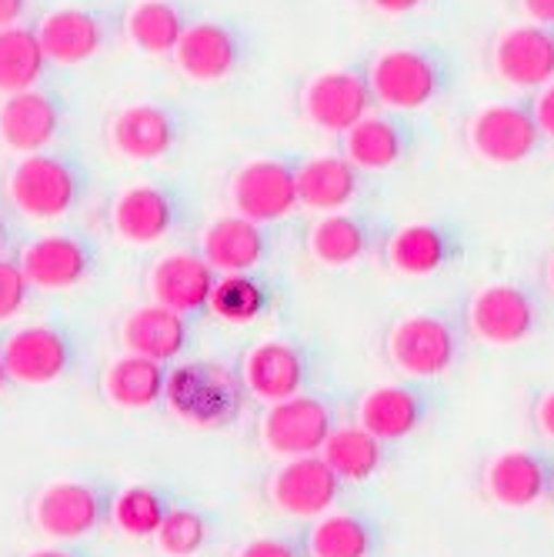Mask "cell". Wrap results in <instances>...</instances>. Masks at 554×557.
Returning <instances> with one entry per match:
<instances>
[{
	"label": "cell",
	"instance_id": "cell-5",
	"mask_svg": "<svg viewBox=\"0 0 554 557\" xmlns=\"http://www.w3.org/2000/svg\"><path fill=\"white\" fill-rule=\"evenodd\" d=\"M118 487V481L94 474L54 481L30 497L27 518L47 541H90L94 534L111 528Z\"/></svg>",
	"mask_w": 554,
	"mask_h": 557
},
{
	"label": "cell",
	"instance_id": "cell-4",
	"mask_svg": "<svg viewBox=\"0 0 554 557\" xmlns=\"http://www.w3.org/2000/svg\"><path fill=\"white\" fill-rule=\"evenodd\" d=\"M374 108L391 114H415L447 90L451 67L441 50L421 44H394L381 47L361 67Z\"/></svg>",
	"mask_w": 554,
	"mask_h": 557
},
{
	"label": "cell",
	"instance_id": "cell-33",
	"mask_svg": "<svg viewBox=\"0 0 554 557\" xmlns=\"http://www.w3.org/2000/svg\"><path fill=\"white\" fill-rule=\"evenodd\" d=\"M305 534L311 557H374L381 544L378 524L368 515L347 508H331L328 515L315 518Z\"/></svg>",
	"mask_w": 554,
	"mask_h": 557
},
{
	"label": "cell",
	"instance_id": "cell-6",
	"mask_svg": "<svg viewBox=\"0 0 554 557\" xmlns=\"http://www.w3.org/2000/svg\"><path fill=\"white\" fill-rule=\"evenodd\" d=\"M190 221V200L171 181H137L114 194L108 227L124 244H161L184 231Z\"/></svg>",
	"mask_w": 554,
	"mask_h": 557
},
{
	"label": "cell",
	"instance_id": "cell-46",
	"mask_svg": "<svg viewBox=\"0 0 554 557\" xmlns=\"http://www.w3.org/2000/svg\"><path fill=\"white\" fill-rule=\"evenodd\" d=\"M534 418H538V428L554 441V391H547L541 400H538V408H534Z\"/></svg>",
	"mask_w": 554,
	"mask_h": 557
},
{
	"label": "cell",
	"instance_id": "cell-8",
	"mask_svg": "<svg viewBox=\"0 0 554 557\" xmlns=\"http://www.w3.org/2000/svg\"><path fill=\"white\" fill-rule=\"evenodd\" d=\"M250 400L274 404L311 391L318 377L315 347L300 337H264L255 341L234 361Z\"/></svg>",
	"mask_w": 554,
	"mask_h": 557
},
{
	"label": "cell",
	"instance_id": "cell-14",
	"mask_svg": "<svg viewBox=\"0 0 554 557\" xmlns=\"http://www.w3.org/2000/svg\"><path fill=\"white\" fill-rule=\"evenodd\" d=\"M297 111L321 134L341 137L361 117L374 111V97L368 90L361 67H324L305 77L297 90Z\"/></svg>",
	"mask_w": 554,
	"mask_h": 557
},
{
	"label": "cell",
	"instance_id": "cell-3",
	"mask_svg": "<svg viewBox=\"0 0 554 557\" xmlns=\"http://www.w3.org/2000/svg\"><path fill=\"white\" fill-rule=\"evenodd\" d=\"M87 331L64 318L30 321L0 334V354H4L11 381L27 387H47L74 377L87 361Z\"/></svg>",
	"mask_w": 554,
	"mask_h": 557
},
{
	"label": "cell",
	"instance_id": "cell-27",
	"mask_svg": "<svg viewBox=\"0 0 554 557\" xmlns=\"http://www.w3.org/2000/svg\"><path fill=\"white\" fill-rule=\"evenodd\" d=\"M381 250L391 271L405 277H431L451 264L458 240L438 221H411V224L394 227L384 237Z\"/></svg>",
	"mask_w": 554,
	"mask_h": 557
},
{
	"label": "cell",
	"instance_id": "cell-47",
	"mask_svg": "<svg viewBox=\"0 0 554 557\" xmlns=\"http://www.w3.org/2000/svg\"><path fill=\"white\" fill-rule=\"evenodd\" d=\"M14 381H11V374H8V364H4V354H0V394H4L8 387H11Z\"/></svg>",
	"mask_w": 554,
	"mask_h": 557
},
{
	"label": "cell",
	"instance_id": "cell-21",
	"mask_svg": "<svg viewBox=\"0 0 554 557\" xmlns=\"http://www.w3.org/2000/svg\"><path fill=\"white\" fill-rule=\"evenodd\" d=\"M118 341L127 354H140V358L161 364H177L187 358V350L197 341V321L164 308V304L147 300L121 318Z\"/></svg>",
	"mask_w": 554,
	"mask_h": 557
},
{
	"label": "cell",
	"instance_id": "cell-22",
	"mask_svg": "<svg viewBox=\"0 0 554 557\" xmlns=\"http://www.w3.org/2000/svg\"><path fill=\"white\" fill-rule=\"evenodd\" d=\"M488 64L497 81L518 90H538L554 81V30L512 24L491 40Z\"/></svg>",
	"mask_w": 554,
	"mask_h": 557
},
{
	"label": "cell",
	"instance_id": "cell-1",
	"mask_svg": "<svg viewBox=\"0 0 554 557\" xmlns=\"http://www.w3.org/2000/svg\"><path fill=\"white\" fill-rule=\"evenodd\" d=\"M247 391L234 361L184 358L171 364L164 411L190 431H227L247 411Z\"/></svg>",
	"mask_w": 554,
	"mask_h": 557
},
{
	"label": "cell",
	"instance_id": "cell-45",
	"mask_svg": "<svg viewBox=\"0 0 554 557\" xmlns=\"http://www.w3.org/2000/svg\"><path fill=\"white\" fill-rule=\"evenodd\" d=\"M17 224H14V214L8 205H0V258L4 255H14L17 250Z\"/></svg>",
	"mask_w": 554,
	"mask_h": 557
},
{
	"label": "cell",
	"instance_id": "cell-11",
	"mask_svg": "<svg viewBox=\"0 0 554 557\" xmlns=\"http://www.w3.org/2000/svg\"><path fill=\"white\" fill-rule=\"evenodd\" d=\"M50 67H81L100 58L121 34V14L104 8H58L34 24Z\"/></svg>",
	"mask_w": 554,
	"mask_h": 557
},
{
	"label": "cell",
	"instance_id": "cell-2",
	"mask_svg": "<svg viewBox=\"0 0 554 557\" xmlns=\"http://www.w3.org/2000/svg\"><path fill=\"white\" fill-rule=\"evenodd\" d=\"M90 190L94 177L87 164L58 147L14 158L4 174L8 208L27 221H64L87 205Z\"/></svg>",
	"mask_w": 554,
	"mask_h": 557
},
{
	"label": "cell",
	"instance_id": "cell-36",
	"mask_svg": "<svg viewBox=\"0 0 554 557\" xmlns=\"http://www.w3.org/2000/svg\"><path fill=\"white\" fill-rule=\"evenodd\" d=\"M47 58L34 24H17L0 30V97L37 87L47 81Z\"/></svg>",
	"mask_w": 554,
	"mask_h": 557
},
{
	"label": "cell",
	"instance_id": "cell-34",
	"mask_svg": "<svg viewBox=\"0 0 554 557\" xmlns=\"http://www.w3.org/2000/svg\"><path fill=\"white\" fill-rule=\"evenodd\" d=\"M184 497L171 484H121L114 508H111V528L127 537H155V531L164 524V518L177 508Z\"/></svg>",
	"mask_w": 554,
	"mask_h": 557
},
{
	"label": "cell",
	"instance_id": "cell-35",
	"mask_svg": "<svg viewBox=\"0 0 554 557\" xmlns=\"http://www.w3.org/2000/svg\"><path fill=\"white\" fill-rule=\"evenodd\" d=\"M321 458L344 484H365L384 468L387 444L358 424H337L321 447Z\"/></svg>",
	"mask_w": 554,
	"mask_h": 557
},
{
	"label": "cell",
	"instance_id": "cell-39",
	"mask_svg": "<svg viewBox=\"0 0 554 557\" xmlns=\"http://www.w3.org/2000/svg\"><path fill=\"white\" fill-rule=\"evenodd\" d=\"M231 557H311L305 531H271L244 541Z\"/></svg>",
	"mask_w": 554,
	"mask_h": 557
},
{
	"label": "cell",
	"instance_id": "cell-30",
	"mask_svg": "<svg viewBox=\"0 0 554 557\" xmlns=\"http://www.w3.org/2000/svg\"><path fill=\"white\" fill-rule=\"evenodd\" d=\"M171 364L140 358V354H121L100 371V394L121 411H150L164 408V384Z\"/></svg>",
	"mask_w": 554,
	"mask_h": 557
},
{
	"label": "cell",
	"instance_id": "cell-31",
	"mask_svg": "<svg viewBox=\"0 0 554 557\" xmlns=\"http://www.w3.org/2000/svg\"><path fill=\"white\" fill-rule=\"evenodd\" d=\"M190 21L181 0H137L121 17V34L147 58H171Z\"/></svg>",
	"mask_w": 554,
	"mask_h": 557
},
{
	"label": "cell",
	"instance_id": "cell-20",
	"mask_svg": "<svg viewBox=\"0 0 554 557\" xmlns=\"http://www.w3.org/2000/svg\"><path fill=\"white\" fill-rule=\"evenodd\" d=\"M214 281H218V274L197 250H168V255H161L147 268L150 300L164 304V308H171L197 324L208 318Z\"/></svg>",
	"mask_w": 554,
	"mask_h": 557
},
{
	"label": "cell",
	"instance_id": "cell-9",
	"mask_svg": "<svg viewBox=\"0 0 554 557\" xmlns=\"http://www.w3.org/2000/svg\"><path fill=\"white\" fill-rule=\"evenodd\" d=\"M334 428H337L334 397L305 391V394L264 404V411L258 418V441L278 461L308 458V454H321Z\"/></svg>",
	"mask_w": 554,
	"mask_h": 557
},
{
	"label": "cell",
	"instance_id": "cell-17",
	"mask_svg": "<svg viewBox=\"0 0 554 557\" xmlns=\"http://www.w3.org/2000/svg\"><path fill=\"white\" fill-rule=\"evenodd\" d=\"M284 247L281 224H258L237 214L214 218L197 234V255L211 264L214 274H241L268 268Z\"/></svg>",
	"mask_w": 554,
	"mask_h": 557
},
{
	"label": "cell",
	"instance_id": "cell-18",
	"mask_svg": "<svg viewBox=\"0 0 554 557\" xmlns=\"http://www.w3.org/2000/svg\"><path fill=\"white\" fill-rule=\"evenodd\" d=\"M465 140L478 161L494 168H512V164H525L534 154L541 134L528 104L497 100V104H488L468 117Z\"/></svg>",
	"mask_w": 554,
	"mask_h": 557
},
{
	"label": "cell",
	"instance_id": "cell-7",
	"mask_svg": "<svg viewBox=\"0 0 554 557\" xmlns=\"http://www.w3.org/2000/svg\"><path fill=\"white\" fill-rule=\"evenodd\" d=\"M14 258L34 290H71L97 277L100 244L90 231L61 227L17 244Z\"/></svg>",
	"mask_w": 554,
	"mask_h": 557
},
{
	"label": "cell",
	"instance_id": "cell-26",
	"mask_svg": "<svg viewBox=\"0 0 554 557\" xmlns=\"http://www.w3.org/2000/svg\"><path fill=\"white\" fill-rule=\"evenodd\" d=\"M365 194V174L341 154L297 161V208L311 214L347 211Z\"/></svg>",
	"mask_w": 554,
	"mask_h": 557
},
{
	"label": "cell",
	"instance_id": "cell-19",
	"mask_svg": "<svg viewBox=\"0 0 554 557\" xmlns=\"http://www.w3.org/2000/svg\"><path fill=\"white\" fill-rule=\"evenodd\" d=\"M387 358L408 377H441L458 361V334L441 314L401 318L387 334Z\"/></svg>",
	"mask_w": 554,
	"mask_h": 557
},
{
	"label": "cell",
	"instance_id": "cell-38",
	"mask_svg": "<svg viewBox=\"0 0 554 557\" xmlns=\"http://www.w3.org/2000/svg\"><path fill=\"white\" fill-rule=\"evenodd\" d=\"M34 294L37 290L21 271L17 258L14 255L0 258V324H11L14 318H21L30 308Z\"/></svg>",
	"mask_w": 554,
	"mask_h": 557
},
{
	"label": "cell",
	"instance_id": "cell-43",
	"mask_svg": "<svg viewBox=\"0 0 554 557\" xmlns=\"http://www.w3.org/2000/svg\"><path fill=\"white\" fill-rule=\"evenodd\" d=\"M34 0H0V30L17 27V24H30Z\"/></svg>",
	"mask_w": 554,
	"mask_h": 557
},
{
	"label": "cell",
	"instance_id": "cell-28",
	"mask_svg": "<svg viewBox=\"0 0 554 557\" xmlns=\"http://www.w3.org/2000/svg\"><path fill=\"white\" fill-rule=\"evenodd\" d=\"M428 414L424 394L411 384H378L358 397L355 424L384 444L411 437Z\"/></svg>",
	"mask_w": 554,
	"mask_h": 557
},
{
	"label": "cell",
	"instance_id": "cell-48",
	"mask_svg": "<svg viewBox=\"0 0 554 557\" xmlns=\"http://www.w3.org/2000/svg\"><path fill=\"white\" fill-rule=\"evenodd\" d=\"M547 284H551V290H554V258L547 261Z\"/></svg>",
	"mask_w": 554,
	"mask_h": 557
},
{
	"label": "cell",
	"instance_id": "cell-41",
	"mask_svg": "<svg viewBox=\"0 0 554 557\" xmlns=\"http://www.w3.org/2000/svg\"><path fill=\"white\" fill-rule=\"evenodd\" d=\"M21 557H108V554H100L87 541H50V544L34 547V550H27Z\"/></svg>",
	"mask_w": 554,
	"mask_h": 557
},
{
	"label": "cell",
	"instance_id": "cell-15",
	"mask_svg": "<svg viewBox=\"0 0 554 557\" xmlns=\"http://www.w3.org/2000/svg\"><path fill=\"white\" fill-rule=\"evenodd\" d=\"M344 481L328 468L321 454H308V458H284L278 461L264 481L261 494L278 515L315 521L337 508V500L344 494Z\"/></svg>",
	"mask_w": 554,
	"mask_h": 557
},
{
	"label": "cell",
	"instance_id": "cell-49",
	"mask_svg": "<svg viewBox=\"0 0 554 557\" xmlns=\"http://www.w3.org/2000/svg\"><path fill=\"white\" fill-rule=\"evenodd\" d=\"M551 484H554V478H551Z\"/></svg>",
	"mask_w": 554,
	"mask_h": 557
},
{
	"label": "cell",
	"instance_id": "cell-40",
	"mask_svg": "<svg viewBox=\"0 0 554 557\" xmlns=\"http://www.w3.org/2000/svg\"><path fill=\"white\" fill-rule=\"evenodd\" d=\"M528 111H531V117L538 124V134L547 137V140H554V81L534 90Z\"/></svg>",
	"mask_w": 554,
	"mask_h": 557
},
{
	"label": "cell",
	"instance_id": "cell-37",
	"mask_svg": "<svg viewBox=\"0 0 554 557\" xmlns=\"http://www.w3.org/2000/svg\"><path fill=\"white\" fill-rule=\"evenodd\" d=\"M218 534H221L218 515L184 497L150 541H155V547L164 557H197L200 550H208L218 541Z\"/></svg>",
	"mask_w": 554,
	"mask_h": 557
},
{
	"label": "cell",
	"instance_id": "cell-42",
	"mask_svg": "<svg viewBox=\"0 0 554 557\" xmlns=\"http://www.w3.org/2000/svg\"><path fill=\"white\" fill-rule=\"evenodd\" d=\"M365 4L381 17H408V14L424 11L434 0H365Z\"/></svg>",
	"mask_w": 554,
	"mask_h": 557
},
{
	"label": "cell",
	"instance_id": "cell-12",
	"mask_svg": "<svg viewBox=\"0 0 554 557\" xmlns=\"http://www.w3.org/2000/svg\"><path fill=\"white\" fill-rule=\"evenodd\" d=\"M187 121L168 100H134V104L118 108L104 124L108 147L134 164L164 161L181 147Z\"/></svg>",
	"mask_w": 554,
	"mask_h": 557
},
{
	"label": "cell",
	"instance_id": "cell-24",
	"mask_svg": "<svg viewBox=\"0 0 554 557\" xmlns=\"http://www.w3.org/2000/svg\"><path fill=\"white\" fill-rule=\"evenodd\" d=\"M468 324L484 344L512 347L534 331V304L518 284H488L468 304Z\"/></svg>",
	"mask_w": 554,
	"mask_h": 557
},
{
	"label": "cell",
	"instance_id": "cell-16",
	"mask_svg": "<svg viewBox=\"0 0 554 557\" xmlns=\"http://www.w3.org/2000/svg\"><path fill=\"white\" fill-rule=\"evenodd\" d=\"M250 58V37L234 21L200 17L190 21L174 47V67L190 84H221L231 81Z\"/></svg>",
	"mask_w": 554,
	"mask_h": 557
},
{
	"label": "cell",
	"instance_id": "cell-13",
	"mask_svg": "<svg viewBox=\"0 0 554 557\" xmlns=\"http://www.w3.org/2000/svg\"><path fill=\"white\" fill-rule=\"evenodd\" d=\"M67 117L71 104L64 90L50 84L0 97V147L17 158L58 147L67 131Z\"/></svg>",
	"mask_w": 554,
	"mask_h": 557
},
{
	"label": "cell",
	"instance_id": "cell-23",
	"mask_svg": "<svg viewBox=\"0 0 554 557\" xmlns=\"http://www.w3.org/2000/svg\"><path fill=\"white\" fill-rule=\"evenodd\" d=\"M415 150V127L405 114L374 108L350 131L341 134V158L355 164L361 174H381L408 161Z\"/></svg>",
	"mask_w": 554,
	"mask_h": 557
},
{
	"label": "cell",
	"instance_id": "cell-32",
	"mask_svg": "<svg viewBox=\"0 0 554 557\" xmlns=\"http://www.w3.org/2000/svg\"><path fill=\"white\" fill-rule=\"evenodd\" d=\"M484 491L501 508H531L547 491V471L528 450H501L484 468Z\"/></svg>",
	"mask_w": 554,
	"mask_h": 557
},
{
	"label": "cell",
	"instance_id": "cell-44",
	"mask_svg": "<svg viewBox=\"0 0 554 557\" xmlns=\"http://www.w3.org/2000/svg\"><path fill=\"white\" fill-rule=\"evenodd\" d=\"M518 8L528 17V24L554 30V0H518Z\"/></svg>",
	"mask_w": 554,
	"mask_h": 557
},
{
	"label": "cell",
	"instance_id": "cell-25",
	"mask_svg": "<svg viewBox=\"0 0 554 557\" xmlns=\"http://www.w3.org/2000/svg\"><path fill=\"white\" fill-rule=\"evenodd\" d=\"M387 237V234H384ZM374 221L358 211L318 214L305 231V247L315 264L324 268H350L365 261L378 244H384Z\"/></svg>",
	"mask_w": 554,
	"mask_h": 557
},
{
	"label": "cell",
	"instance_id": "cell-29",
	"mask_svg": "<svg viewBox=\"0 0 554 557\" xmlns=\"http://www.w3.org/2000/svg\"><path fill=\"white\" fill-rule=\"evenodd\" d=\"M284 297V281L271 274L268 268L261 271H241V274H218L208 314L224 321V324H255L278 311Z\"/></svg>",
	"mask_w": 554,
	"mask_h": 557
},
{
	"label": "cell",
	"instance_id": "cell-10",
	"mask_svg": "<svg viewBox=\"0 0 554 557\" xmlns=\"http://www.w3.org/2000/svg\"><path fill=\"white\" fill-rule=\"evenodd\" d=\"M231 214L284 224L297 211V158L294 154H261L244 161L227 181Z\"/></svg>",
	"mask_w": 554,
	"mask_h": 557
}]
</instances>
